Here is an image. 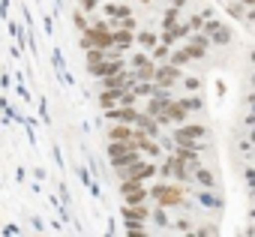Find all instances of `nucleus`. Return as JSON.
I'll return each mask as SVG.
<instances>
[{
	"label": "nucleus",
	"instance_id": "2f4dec72",
	"mask_svg": "<svg viewBox=\"0 0 255 237\" xmlns=\"http://www.w3.org/2000/svg\"><path fill=\"white\" fill-rule=\"evenodd\" d=\"M240 3H243V6H255V0H240Z\"/></svg>",
	"mask_w": 255,
	"mask_h": 237
},
{
	"label": "nucleus",
	"instance_id": "2eb2a0df",
	"mask_svg": "<svg viewBox=\"0 0 255 237\" xmlns=\"http://www.w3.org/2000/svg\"><path fill=\"white\" fill-rule=\"evenodd\" d=\"M105 12H108L111 18H126V15H132V9H129V6H114V3H108V6H105Z\"/></svg>",
	"mask_w": 255,
	"mask_h": 237
},
{
	"label": "nucleus",
	"instance_id": "f3484780",
	"mask_svg": "<svg viewBox=\"0 0 255 237\" xmlns=\"http://www.w3.org/2000/svg\"><path fill=\"white\" fill-rule=\"evenodd\" d=\"M195 180H198L201 186H213V183H216L213 171H207V168H198V171H195Z\"/></svg>",
	"mask_w": 255,
	"mask_h": 237
},
{
	"label": "nucleus",
	"instance_id": "5701e85b",
	"mask_svg": "<svg viewBox=\"0 0 255 237\" xmlns=\"http://www.w3.org/2000/svg\"><path fill=\"white\" fill-rule=\"evenodd\" d=\"M186 60H189V57H186V51H183V48H180V51H174V54H171V63H174V66H183V63H186Z\"/></svg>",
	"mask_w": 255,
	"mask_h": 237
},
{
	"label": "nucleus",
	"instance_id": "bb28decb",
	"mask_svg": "<svg viewBox=\"0 0 255 237\" xmlns=\"http://www.w3.org/2000/svg\"><path fill=\"white\" fill-rule=\"evenodd\" d=\"M201 204H204V207H207V204H219V198H216V195H207V192H204V195H201Z\"/></svg>",
	"mask_w": 255,
	"mask_h": 237
},
{
	"label": "nucleus",
	"instance_id": "aec40b11",
	"mask_svg": "<svg viewBox=\"0 0 255 237\" xmlns=\"http://www.w3.org/2000/svg\"><path fill=\"white\" fill-rule=\"evenodd\" d=\"M165 57H171V51H168V45H165V42H162V45L156 42V45H153V60L159 63V60H165Z\"/></svg>",
	"mask_w": 255,
	"mask_h": 237
},
{
	"label": "nucleus",
	"instance_id": "9b49d317",
	"mask_svg": "<svg viewBox=\"0 0 255 237\" xmlns=\"http://www.w3.org/2000/svg\"><path fill=\"white\" fill-rule=\"evenodd\" d=\"M156 78V63L147 60L144 66H135V81H153Z\"/></svg>",
	"mask_w": 255,
	"mask_h": 237
},
{
	"label": "nucleus",
	"instance_id": "7ed1b4c3",
	"mask_svg": "<svg viewBox=\"0 0 255 237\" xmlns=\"http://www.w3.org/2000/svg\"><path fill=\"white\" fill-rule=\"evenodd\" d=\"M150 195L159 201V207H177V204H183V189L171 186V183H156L150 189Z\"/></svg>",
	"mask_w": 255,
	"mask_h": 237
},
{
	"label": "nucleus",
	"instance_id": "72a5a7b5",
	"mask_svg": "<svg viewBox=\"0 0 255 237\" xmlns=\"http://www.w3.org/2000/svg\"><path fill=\"white\" fill-rule=\"evenodd\" d=\"M252 63H255V51H252Z\"/></svg>",
	"mask_w": 255,
	"mask_h": 237
},
{
	"label": "nucleus",
	"instance_id": "1a4fd4ad",
	"mask_svg": "<svg viewBox=\"0 0 255 237\" xmlns=\"http://www.w3.org/2000/svg\"><path fill=\"white\" fill-rule=\"evenodd\" d=\"M123 216H126V222H141V219H147V204H144V201L126 204V207H123Z\"/></svg>",
	"mask_w": 255,
	"mask_h": 237
},
{
	"label": "nucleus",
	"instance_id": "6e6552de",
	"mask_svg": "<svg viewBox=\"0 0 255 237\" xmlns=\"http://www.w3.org/2000/svg\"><path fill=\"white\" fill-rule=\"evenodd\" d=\"M165 114H168V120L183 123L186 117H189V108H186V102H183V99H177V102H168V105H165Z\"/></svg>",
	"mask_w": 255,
	"mask_h": 237
},
{
	"label": "nucleus",
	"instance_id": "4468645a",
	"mask_svg": "<svg viewBox=\"0 0 255 237\" xmlns=\"http://www.w3.org/2000/svg\"><path fill=\"white\" fill-rule=\"evenodd\" d=\"M183 51H186V57H189V60H201V57H204V45H198V42L183 45Z\"/></svg>",
	"mask_w": 255,
	"mask_h": 237
},
{
	"label": "nucleus",
	"instance_id": "393cba45",
	"mask_svg": "<svg viewBox=\"0 0 255 237\" xmlns=\"http://www.w3.org/2000/svg\"><path fill=\"white\" fill-rule=\"evenodd\" d=\"M183 102H186L189 111H198V108H201V99H195V96H192V99H183Z\"/></svg>",
	"mask_w": 255,
	"mask_h": 237
},
{
	"label": "nucleus",
	"instance_id": "f704fd0d",
	"mask_svg": "<svg viewBox=\"0 0 255 237\" xmlns=\"http://www.w3.org/2000/svg\"><path fill=\"white\" fill-rule=\"evenodd\" d=\"M252 108H255V96H252Z\"/></svg>",
	"mask_w": 255,
	"mask_h": 237
},
{
	"label": "nucleus",
	"instance_id": "9d476101",
	"mask_svg": "<svg viewBox=\"0 0 255 237\" xmlns=\"http://www.w3.org/2000/svg\"><path fill=\"white\" fill-rule=\"evenodd\" d=\"M108 138H111V141H132L129 123H117V126H111V129H108Z\"/></svg>",
	"mask_w": 255,
	"mask_h": 237
},
{
	"label": "nucleus",
	"instance_id": "c756f323",
	"mask_svg": "<svg viewBox=\"0 0 255 237\" xmlns=\"http://www.w3.org/2000/svg\"><path fill=\"white\" fill-rule=\"evenodd\" d=\"M75 27H81V30H84V15H81V12H75Z\"/></svg>",
	"mask_w": 255,
	"mask_h": 237
},
{
	"label": "nucleus",
	"instance_id": "a211bd4d",
	"mask_svg": "<svg viewBox=\"0 0 255 237\" xmlns=\"http://www.w3.org/2000/svg\"><path fill=\"white\" fill-rule=\"evenodd\" d=\"M228 39H231V30H228V27H222V24H219V27H216V30H213V42H219V45H225V42H228Z\"/></svg>",
	"mask_w": 255,
	"mask_h": 237
},
{
	"label": "nucleus",
	"instance_id": "b1692460",
	"mask_svg": "<svg viewBox=\"0 0 255 237\" xmlns=\"http://www.w3.org/2000/svg\"><path fill=\"white\" fill-rule=\"evenodd\" d=\"M153 219H156L159 225H168V216H165V210H162V207H156V213H153Z\"/></svg>",
	"mask_w": 255,
	"mask_h": 237
},
{
	"label": "nucleus",
	"instance_id": "ddd939ff",
	"mask_svg": "<svg viewBox=\"0 0 255 237\" xmlns=\"http://www.w3.org/2000/svg\"><path fill=\"white\" fill-rule=\"evenodd\" d=\"M114 45H120V48H126V45H132V33L126 30V27L114 30Z\"/></svg>",
	"mask_w": 255,
	"mask_h": 237
},
{
	"label": "nucleus",
	"instance_id": "a878e982",
	"mask_svg": "<svg viewBox=\"0 0 255 237\" xmlns=\"http://www.w3.org/2000/svg\"><path fill=\"white\" fill-rule=\"evenodd\" d=\"M144 63H147V54H135V57H132V69H135V66H144Z\"/></svg>",
	"mask_w": 255,
	"mask_h": 237
},
{
	"label": "nucleus",
	"instance_id": "dca6fc26",
	"mask_svg": "<svg viewBox=\"0 0 255 237\" xmlns=\"http://www.w3.org/2000/svg\"><path fill=\"white\" fill-rule=\"evenodd\" d=\"M105 57H108L105 48H96V45L87 48V66H90V63H99V60H105Z\"/></svg>",
	"mask_w": 255,
	"mask_h": 237
},
{
	"label": "nucleus",
	"instance_id": "f03ea898",
	"mask_svg": "<svg viewBox=\"0 0 255 237\" xmlns=\"http://www.w3.org/2000/svg\"><path fill=\"white\" fill-rule=\"evenodd\" d=\"M81 45L84 48H90V45H96V48H111L114 45V33L105 27V24H96V27H84V36H81Z\"/></svg>",
	"mask_w": 255,
	"mask_h": 237
},
{
	"label": "nucleus",
	"instance_id": "7c9ffc66",
	"mask_svg": "<svg viewBox=\"0 0 255 237\" xmlns=\"http://www.w3.org/2000/svg\"><path fill=\"white\" fill-rule=\"evenodd\" d=\"M246 183H249V186H255V171H252V168L246 171Z\"/></svg>",
	"mask_w": 255,
	"mask_h": 237
},
{
	"label": "nucleus",
	"instance_id": "4be33fe9",
	"mask_svg": "<svg viewBox=\"0 0 255 237\" xmlns=\"http://www.w3.org/2000/svg\"><path fill=\"white\" fill-rule=\"evenodd\" d=\"M177 12H180V9H177V6H174V9H168V12H165V30H168V27H174V21H177Z\"/></svg>",
	"mask_w": 255,
	"mask_h": 237
},
{
	"label": "nucleus",
	"instance_id": "473e14b6",
	"mask_svg": "<svg viewBox=\"0 0 255 237\" xmlns=\"http://www.w3.org/2000/svg\"><path fill=\"white\" fill-rule=\"evenodd\" d=\"M249 138H252V141H255V129H252V132H249Z\"/></svg>",
	"mask_w": 255,
	"mask_h": 237
},
{
	"label": "nucleus",
	"instance_id": "39448f33",
	"mask_svg": "<svg viewBox=\"0 0 255 237\" xmlns=\"http://www.w3.org/2000/svg\"><path fill=\"white\" fill-rule=\"evenodd\" d=\"M204 135H207V126H201V123H189V126H183V129L174 132L177 144H192V141H198Z\"/></svg>",
	"mask_w": 255,
	"mask_h": 237
},
{
	"label": "nucleus",
	"instance_id": "0eeeda50",
	"mask_svg": "<svg viewBox=\"0 0 255 237\" xmlns=\"http://www.w3.org/2000/svg\"><path fill=\"white\" fill-rule=\"evenodd\" d=\"M108 120H114V123H135L138 120V111L135 108H108Z\"/></svg>",
	"mask_w": 255,
	"mask_h": 237
},
{
	"label": "nucleus",
	"instance_id": "e433bc0d",
	"mask_svg": "<svg viewBox=\"0 0 255 237\" xmlns=\"http://www.w3.org/2000/svg\"><path fill=\"white\" fill-rule=\"evenodd\" d=\"M144 3H147V0H144Z\"/></svg>",
	"mask_w": 255,
	"mask_h": 237
},
{
	"label": "nucleus",
	"instance_id": "6ab92c4d",
	"mask_svg": "<svg viewBox=\"0 0 255 237\" xmlns=\"http://www.w3.org/2000/svg\"><path fill=\"white\" fill-rule=\"evenodd\" d=\"M138 42H141L144 48H153L159 39H156V33H150V30H141V33H138Z\"/></svg>",
	"mask_w": 255,
	"mask_h": 237
},
{
	"label": "nucleus",
	"instance_id": "c9c22d12",
	"mask_svg": "<svg viewBox=\"0 0 255 237\" xmlns=\"http://www.w3.org/2000/svg\"><path fill=\"white\" fill-rule=\"evenodd\" d=\"M252 84H255V75H252Z\"/></svg>",
	"mask_w": 255,
	"mask_h": 237
},
{
	"label": "nucleus",
	"instance_id": "423d86ee",
	"mask_svg": "<svg viewBox=\"0 0 255 237\" xmlns=\"http://www.w3.org/2000/svg\"><path fill=\"white\" fill-rule=\"evenodd\" d=\"M132 84H135V75H126L123 69L102 78V87H111V90H126V87H132Z\"/></svg>",
	"mask_w": 255,
	"mask_h": 237
},
{
	"label": "nucleus",
	"instance_id": "cd10ccee",
	"mask_svg": "<svg viewBox=\"0 0 255 237\" xmlns=\"http://www.w3.org/2000/svg\"><path fill=\"white\" fill-rule=\"evenodd\" d=\"M174 225H177V231H189V228H192V222H189V219H177Z\"/></svg>",
	"mask_w": 255,
	"mask_h": 237
},
{
	"label": "nucleus",
	"instance_id": "c85d7f7f",
	"mask_svg": "<svg viewBox=\"0 0 255 237\" xmlns=\"http://www.w3.org/2000/svg\"><path fill=\"white\" fill-rule=\"evenodd\" d=\"M198 84H201V78H186V87L189 90H198Z\"/></svg>",
	"mask_w": 255,
	"mask_h": 237
},
{
	"label": "nucleus",
	"instance_id": "f8f14e48",
	"mask_svg": "<svg viewBox=\"0 0 255 237\" xmlns=\"http://www.w3.org/2000/svg\"><path fill=\"white\" fill-rule=\"evenodd\" d=\"M120 96H123V90H111V87H105L102 96H99V102H102L105 108H114V105L120 102Z\"/></svg>",
	"mask_w": 255,
	"mask_h": 237
},
{
	"label": "nucleus",
	"instance_id": "20e7f679",
	"mask_svg": "<svg viewBox=\"0 0 255 237\" xmlns=\"http://www.w3.org/2000/svg\"><path fill=\"white\" fill-rule=\"evenodd\" d=\"M177 78H180V66H174V63H156V84L159 87H171V84H177Z\"/></svg>",
	"mask_w": 255,
	"mask_h": 237
},
{
	"label": "nucleus",
	"instance_id": "f257e3e1",
	"mask_svg": "<svg viewBox=\"0 0 255 237\" xmlns=\"http://www.w3.org/2000/svg\"><path fill=\"white\" fill-rule=\"evenodd\" d=\"M108 156H111V165H114V168L132 165V162L138 159V144H135V141H111V144H108Z\"/></svg>",
	"mask_w": 255,
	"mask_h": 237
},
{
	"label": "nucleus",
	"instance_id": "412c9836",
	"mask_svg": "<svg viewBox=\"0 0 255 237\" xmlns=\"http://www.w3.org/2000/svg\"><path fill=\"white\" fill-rule=\"evenodd\" d=\"M123 198H126V204H138V201L147 198V192H144V189H135V192H129V195H123Z\"/></svg>",
	"mask_w": 255,
	"mask_h": 237
}]
</instances>
